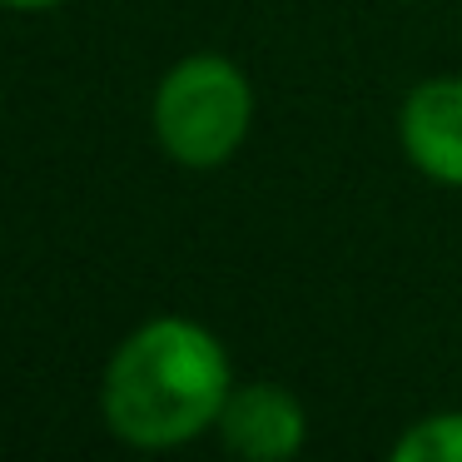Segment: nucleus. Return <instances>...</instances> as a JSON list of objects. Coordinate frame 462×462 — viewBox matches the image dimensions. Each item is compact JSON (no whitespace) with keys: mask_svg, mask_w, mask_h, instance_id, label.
<instances>
[{"mask_svg":"<svg viewBox=\"0 0 462 462\" xmlns=\"http://www.w3.org/2000/svg\"><path fill=\"white\" fill-rule=\"evenodd\" d=\"M224 448L239 452L249 462H279L303 448V408L293 393L273 388V383H249V388H229V402L219 412Z\"/></svg>","mask_w":462,"mask_h":462,"instance_id":"obj_4","label":"nucleus"},{"mask_svg":"<svg viewBox=\"0 0 462 462\" xmlns=\"http://www.w3.org/2000/svg\"><path fill=\"white\" fill-rule=\"evenodd\" d=\"M229 388V353L204 323L150 319L110 358L105 422L130 448H180L219 428Z\"/></svg>","mask_w":462,"mask_h":462,"instance_id":"obj_1","label":"nucleus"},{"mask_svg":"<svg viewBox=\"0 0 462 462\" xmlns=\"http://www.w3.org/2000/svg\"><path fill=\"white\" fill-rule=\"evenodd\" d=\"M5 5H15V11H51L60 0H5Z\"/></svg>","mask_w":462,"mask_h":462,"instance_id":"obj_6","label":"nucleus"},{"mask_svg":"<svg viewBox=\"0 0 462 462\" xmlns=\"http://www.w3.org/2000/svg\"><path fill=\"white\" fill-rule=\"evenodd\" d=\"M398 134L428 180L462 189V80H428L402 100Z\"/></svg>","mask_w":462,"mask_h":462,"instance_id":"obj_3","label":"nucleus"},{"mask_svg":"<svg viewBox=\"0 0 462 462\" xmlns=\"http://www.w3.org/2000/svg\"><path fill=\"white\" fill-rule=\"evenodd\" d=\"M398 462H462V412H438L408 428L393 448Z\"/></svg>","mask_w":462,"mask_h":462,"instance_id":"obj_5","label":"nucleus"},{"mask_svg":"<svg viewBox=\"0 0 462 462\" xmlns=\"http://www.w3.org/2000/svg\"><path fill=\"white\" fill-rule=\"evenodd\" d=\"M254 120V90L224 55H189L160 80L154 134L164 154L189 170H214L244 144Z\"/></svg>","mask_w":462,"mask_h":462,"instance_id":"obj_2","label":"nucleus"}]
</instances>
